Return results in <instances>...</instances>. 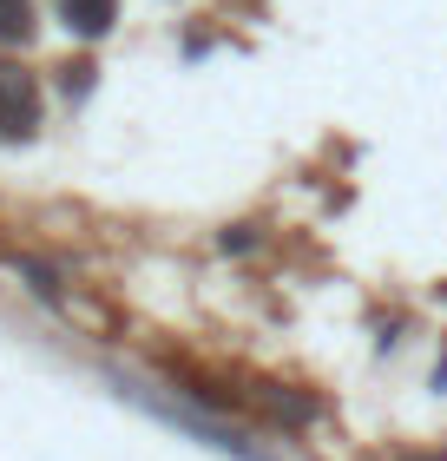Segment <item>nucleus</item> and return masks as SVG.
Returning <instances> with one entry per match:
<instances>
[{"label": "nucleus", "mask_w": 447, "mask_h": 461, "mask_svg": "<svg viewBox=\"0 0 447 461\" xmlns=\"http://www.w3.org/2000/svg\"><path fill=\"white\" fill-rule=\"evenodd\" d=\"M33 125H40V86H33V73L0 67V139H27Z\"/></svg>", "instance_id": "1"}, {"label": "nucleus", "mask_w": 447, "mask_h": 461, "mask_svg": "<svg viewBox=\"0 0 447 461\" xmlns=\"http://www.w3.org/2000/svg\"><path fill=\"white\" fill-rule=\"evenodd\" d=\"M59 14H67V27H73V33L99 40V33L119 20V0H59Z\"/></svg>", "instance_id": "2"}, {"label": "nucleus", "mask_w": 447, "mask_h": 461, "mask_svg": "<svg viewBox=\"0 0 447 461\" xmlns=\"http://www.w3.org/2000/svg\"><path fill=\"white\" fill-rule=\"evenodd\" d=\"M33 33V0H0V40H27Z\"/></svg>", "instance_id": "3"}]
</instances>
